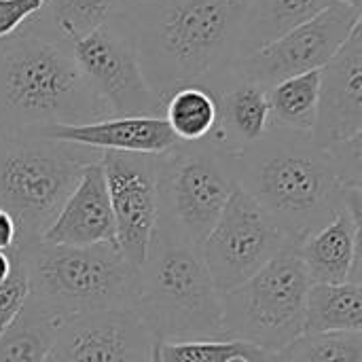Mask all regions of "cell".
Listing matches in <instances>:
<instances>
[{
  "mask_svg": "<svg viewBox=\"0 0 362 362\" xmlns=\"http://www.w3.org/2000/svg\"><path fill=\"white\" fill-rule=\"evenodd\" d=\"M250 0H121L127 30L148 87L165 100L182 87L210 93L240 59Z\"/></svg>",
  "mask_w": 362,
  "mask_h": 362,
  "instance_id": "6da1fadb",
  "label": "cell"
},
{
  "mask_svg": "<svg viewBox=\"0 0 362 362\" xmlns=\"http://www.w3.org/2000/svg\"><path fill=\"white\" fill-rule=\"evenodd\" d=\"M238 187L248 193L291 244L320 229L335 214L344 185L329 151L312 134L280 125L233 155Z\"/></svg>",
  "mask_w": 362,
  "mask_h": 362,
  "instance_id": "7a4b0ae2",
  "label": "cell"
},
{
  "mask_svg": "<svg viewBox=\"0 0 362 362\" xmlns=\"http://www.w3.org/2000/svg\"><path fill=\"white\" fill-rule=\"evenodd\" d=\"M106 117L68 42L28 28L0 38V136Z\"/></svg>",
  "mask_w": 362,
  "mask_h": 362,
  "instance_id": "3957f363",
  "label": "cell"
},
{
  "mask_svg": "<svg viewBox=\"0 0 362 362\" xmlns=\"http://www.w3.org/2000/svg\"><path fill=\"white\" fill-rule=\"evenodd\" d=\"M134 312L161 344L223 339V301L199 244L155 225L146 261L138 269Z\"/></svg>",
  "mask_w": 362,
  "mask_h": 362,
  "instance_id": "277c9868",
  "label": "cell"
},
{
  "mask_svg": "<svg viewBox=\"0 0 362 362\" xmlns=\"http://www.w3.org/2000/svg\"><path fill=\"white\" fill-rule=\"evenodd\" d=\"M21 250L28 297L59 322L81 314L134 310L138 269L117 244L64 246L36 240Z\"/></svg>",
  "mask_w": 362,
  "mask_h": 362,
  "instance_id": "5b68a950",
  "label": "cell"
},
{
  "mask_svg": "<svg viewBox=\"0 0 362 362\" xmlns=\"http://www.w3.org/2000/svg\"><path fill=\"white\" fill-rule=\"evenodd\" d=\"M100 155L34 132L0 136V208L15 218L19 246L40 240L76 187L83 168Z\"/></svg>",
  "mask_w": 362,
  "mask_h": 362,
  "instance_id": "8992f818",
  "label": "cell"
},
{
  "mask_svg": "<svg viewBox=\"0 0 362 362\" xmlns=\"http://www.w3.org/2000/svg\"><path fill=\"white\" fill-rule=\"evenodd\" d=\"M310 288L312 280L297 246L282 248L252 278L221 295L223 339L246 341L278 354L303 335Z\"/></svg>",
  "mask_w": 362,
  "mask_h": 362,
  "instance_id": "52a82bcc",
  "label": "cell"
},
{
  "mask_svg": "<svg viewBox=\"0 0 362 362\" xmlns=\"http://www.w3.org/2000/svg\"><path fill=\"white\" fill-rule=\"evenodd\" d=\"M233 155L212 140L178 142L159 155L157 223L202 244L235 191Z\"/></svg>",
  "mask_w": 362,
  "mask_h": 362,
  "instance_id": "ba28073f",
  "label": "cell"
},
{
  "mask_svg": "<svg viewBox=\"0 0 362 362\" xmlns=\"http://www.w3.org/2000/svg\"><path fill=\"white\" fill-rule=\"evenodd\" d=\"M286 246L295 244L248 193L235 187L218 221L202 240L199 252L216 291L225 295L252 278Z\"/></svg>",
  "mask_w": 362,
  "mask_h": 362,
  "instance_id": "9c48e42d",
  "label": "cell"
},
{
  "mask_svg": "<svg viewBox=\"0 0 362 362\" xmlns=\"http://www.w3.org/2000/svg\"><path fill=\"white\" fill-rule=\"evenodd\" d=\"M68 45L108 117H163L165 104L148 87L132 38L117 15Z\"/></svg>",
  "mask_w": 362,
  "mask_h": 362,
  "instance_id": "30bf717a",
  "label": "cell"
},
{
  "mask_svg": "<svg viewBox=\"0 0 362 362\" xmlns=\"http://www.w3.org/2000/svg\"><path fill=\"white\" fill-rule=\"evenodd\" d=\"M361 23V11L337 2L276 42L238 59L233 70L272 89L291 76L322 70Z\"/></svg>",
  "mask_w": 362,
  "mask_h": 362,
  "instance_id": "8fae6325",
  "label": "cell"
},
{
  "mask_svg": "<svg viewBox=\"0 0 362 362\" xmlns=\"http://www.w3.org/2000/svg\"><path fill=\"white\" fill-rule=\"evenodd\" d=\"M100 165L115 218L117 246L127 263L140 269L157 225L159 155L102 151Z\"/></svg>",
  "mask_w": 362,
  "mask_h": 362,
  "instance_id": "7c38bea8",
  "label": "cell"
},
{
  "mask_svg": "<svg viewBox=\"0 0 362 362\" xmlns=\"http://www.w3.org/2000/svg\"><path fill=\"white\" fill-rule=\"evenodd\" d=\"M155 339L134 310H106L57 325L47 362H151Z\"/></svg>",
  "mask_w": 362,
  "mask_h": 362,
  "instance_id": "4fadbf2b",
  "label": "cell"
},
{
  "mask_svg": "<svg viewBox=\"0 0 362 362\" xmlns=\"http://www.w3.org/2000/svg\"><path fill=\"white\" fill-rule=\"evenodd\" d=\"M362 134V23L320 70L318 115L312 138L329 148Z\"/></svg>",
  "mask_w": 362,
  "mask_h": 362,
  "instance_id": "5bb4252c",
  "label": "cell"
},
{
  "mask_svg": "<svg viewBox=\"0 0 362 362\" xmlns=\"http://www.w3.org/2000/svg\"><path fill=\"white\" fill-rule=\"evenodd\" d=\"M297 252L312 284H362V189L346 187L331 221L303 238Z\"/></svg>",
  "mask_w": 362,
  "mask_h": 362,
  "instance_id": "9a60e30c",
  "label": "cell"
},
{
  "mask_svg": "<svg viewBox=\"0 0 362 362\" xmlns=\"http://www.w3.org/2000/svg\"><path fill=\"white\" fill-rule=\"evenodd\" d=\"M40 240L64 246L117 244L115 218L100 159L83 168L76 187Z\"/></svg>",
  "mask_w": 362,
  "mask_h": 362,
  "instance_id": "2e32d148",
  "label": "cell"
},
{
  "mask_svg": "<svg viewBox=\"0 0 362 362\" xmlns=\"http://www.w3.org/2000/svg\"><path fill=\"white\" fill-rule=\"evenodd\" d=\"M49 140L70 142L93 151L163 155L178 144L163 117H106L81 125H51L34 132Z\"/></svg>",
  "mask_w": 362,
  "mask_h": 362,
  "instance_id": "e0dca14e",
  "label": "cell"
},
{
  "mask_svg": "<svg viewBox=\"0 0 362 362\" xmlns=\"http://www.w3.org/2000/svg\"><path fill=\"white\" fill-rule=\"evenodd\" d=\"M216 125L208 140L235 155L257 142L272 125L269 89L231 70L212 91Z\"/></svg>",
  "mask_w": 362,
  "mask_h": 362,
  "instance_id": "ac0fdd59",
  "label": "cell"
},
{
  "mask_svg": "<svg viewBox=\"0 0 362 362\" xmlns=\"http://www.w3.org/2000/svg\"><path fill=\"white\" fill-rule=\"evenodd\" d=\"M339 0H250L244 17L240 59L276 42Z\"/></svg>",
  "mask_w": 362,
  "mask_h": 362,
  "instance_id": "d6986e66",
  "label": "cell"
},
{
  "mask_svg": "<svg viewBox=\"0 0 362 362\" xmlns=\"http://www.w3.org/2000/svg\"><path fill=\"white\" fill-rule=\"evenodd\" d=\"M119 4L121 0H45L42 8L21 28L72 42L110 21Z\"/></svg>",
  "mask_w": 362,
  "mask_h": 362,
  "instance_id": "ffe728a7",
  "label": "cell"
},
{
  "mask_svg": "<svg viewBox=\"0 0 362 362\" xmlns=\"http://www.w3.org/2000/svg\"><path fill=\"white\" fill-rule=\"evenodd\" d=\"M303 333H362V284H312Z\"/></svg>",
  "mask_w": 362,
  "mask_h": 362,
  "instance_id": "44dd1931",
  "label": "cell"
},
{
  "mask_svg": "<svg viewBox=\"0 0 362 362\" xmlns=\"http://www.w3.org/2000/svg\"><path fill=\"white\" fill-rule=\"evenodd\" d=\"M57 325V318L28 297L19 316L0 335V362H47Z\"/></svg>",
  "mask_w": 362,
  "mask_h": 362,
  "instance_id": "7402d4cb",
  "label": "cell"
},
{
  "mask_svg": "<svg viewBox=\"0 0 362 362\" xmlns=\"http://www.w3.org/2000/svg\"><path fill=\"white\" fill-rule=\"evenodd\" d=\"M318 91H320V70L291 76L269 89L272 123L312 134L318 115Z\"/></svg>",
  "mask_w": 362,
  "mask_h": 362,
  "instance_id": "603a6c76",
  "label": "cell"
},
{
  "mask_svg": "<svg viewBox=\"0 0 362 362\" xmlns=\"http://www.w3.org/2000/svg\"><path fill=\"white\" fill-rule=\"evenodd\" d=\"M163 119L178 142L206 140L216 125V100L204 87L176 89L165 100Z\"/></svg>",
  "mask_w": 362,
  "mask_h": 362,
  "instance_id": "cb8c5ba5",
  "label": "cell"
},
{
  "mask_svg": "<svg viewBox=\"0 0 362 362\" xmlns=\"http://www.w3.org/2000/svg\"><path fill=\"white\" fill-rule=\"evenodd\" d=\"M274 362H362V333H303Z\"/></svg>",
  "mask_w": 362,
  "mask_h": 362,
  "instance_id": "d4e9b609",
  "label": "cell"
},
{
  "mask_svg": "<svg viewBox=\"0 0 362 362\" xmlns=\"http://www.w3.org/2000/svg\"><path fill=\"white\" fill-rule=\"evenodd\" d=\"M161 362H229L248 358L250 362H274V354L238 339H204V341H157Z\"/></svg>",
  "mask_w": 362,
  "mask_h": 362,
  "instance_id": "484cf974",
  "label": "cell"
},
{
  "mask_svg": "<svg viewBox=\"0 0 362 362\" xmlns=\"http://www.w3.org/2000/svg\"><path fill=\"white\" fill-rule=\"evenodd\" d=\"M28 295H30V286H28V272H25L23 250H21V246H17L13 272L0 284V335L19 316V312L23 310V305L28 301Z\"/></svg>",
  "mask_w": 362,
  "mask_h": 362,
  "instance_id": "4316f807",
  "label": "cell"
},
{
  "mask_svg": "<svg viewBox=\"0 0 362 362\" xmlns=\"http://www.w3.org/2000/svg\"><path fill=\"white\" fill-rule=\"evenodd\" d=\"M331 161L335 165L337 178L344 187L362 189V134L329 148Z\"/></svg>",
  "mask_w": 362,
  "mask_h": 362,
  "instance_id": "83f0119b",
  "label": "cell"
},
{
  "mask_svg": "<svg viewBox=\"0 0 362 362\" xmlns=\"http://www.w3.org/2000/svg\"><path fill=\"white\" fill-rule=\"evenodd\" d=\"M42 4L45 0H0V38L17 32Z\"/></svg>",
  "mask_w": 362,
  "mask_h": 362,
  "instance_id": "f1b7e54d",
  "label": "cell"
},
{
  "mask_svg": "<svg viewBox=\"0 0 362 362\" xmlns=\"http://www.w3.org/2000/svg\"><path fill=\"white\" fill-rule=\"evenodd\" d=\"M19 244V231H17V223L15 218L0 208V250H8L15 248Z\"/></svg>",
  "mask_w": 362,
  "mask_h": 362,
  "instance_id": "f546056e",
  "label": "cell"
},
{
  "mask_svg": "<svg viewBox=\"0 0 362 362\" xmlns=\"http://www.w3.org/2000/svg\"><path fill=\"white\" fill-rule=\"evenodd\" d=\"M15 255H17V246L8 248V250H0V284L11 276L13 265H15Z\"/></svg>",
  "mask_w": 362,
  "mask_h": 362,
  "instance_id": "4dcf8cb0",
  "label": "cell"
},
{
  "mask_svg": "<svg viewBox=\"0 0 362 362\" xmlns=\"http://www.w3.org/2000/svg\"><path fill=\"white\" fill-rule=\"evenodd\" d=\"M339 2H344V4H348L350 8H354V11H361L362 13V0H339Z\"/></svg>",
  "mask_w": 362,
  "mask_h": 362,
  "instance_id": "1f68e13d",
  "label": "cell"
},
{
  "mask_svg": "<svg viewBox=\"0 0 362 362\" xmlns=\"http://www.w3.org/2000/svg\"><path fill=\"white\" fill-rule=\"evenodd\" d=\"M151 362H161V361H159V352H157V341L153 344V354H151Z\"/></svg>",
  "mask_w": 362,
  "mask_h": 362,
  "instance_id": "d6a6232c",
  "label": "cell"
},
{
  "mask_svg": "<svg viewBox=\"0 0 362 362\" xmlns=\"http://www.w3.org/2000/svg\"><path fill=\"white\" fill-rule=\"evenodd\" d=\"M229 362H250L248 358H242V356H238V358H231Z\"/></svg>",
  "mask_w": 362,
  "mask_h": 362,
  "instance_id": "836d02e7",
  "label": "cell"
}]
</instances>
